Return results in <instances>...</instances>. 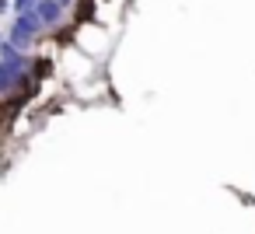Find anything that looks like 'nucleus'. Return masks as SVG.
<instances>
[{
	"label": "nucleus",
	"instance_id": "1",
	"mask_svg": "<svg viewBox=\"0 0 255 234\" xmlns=\"http://www.w3.org/2000/svg\"><path fill=\"white\" fill-rule=\"evenodd\" d=\"M25 70H28V63H4L0 60V95L21 88L25 84Z\"/></svg>",
	"mask_w": 255,
	"mask_h": 234
},
{
	"label": "nucleus",
	"instance_id": "2",
	"mask_svg": "<svg viewBox=\"0 0 255 234\" xmlns=\"http://www.w3.org/2000/svg\"><path fill=\"white\" fill-rule=\"evenodd\" d=\"M35 21L42 25V28H53V25H60L63 21V7L56 4V0H35Z\"/></svg>",
	"mask_w": 255,
	"mask_h": 234
},
{
	"label": "nucleus",
	"instance_id": "3",
	"mask_svg": "<svg viewBox=\"0 0 255 234\" xmlns=\"http://www.w3.org/2000/svg\"><path fill=\"white\" fill-rule=\"evenodd\" d=\"M56 4H60V7H67V4H70V0H56Z\"/></svg>",
	"mask_w": 255,
	"mask_h": 234
}]
</instances>
